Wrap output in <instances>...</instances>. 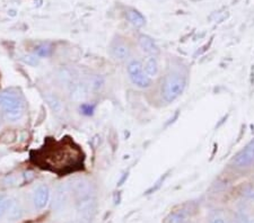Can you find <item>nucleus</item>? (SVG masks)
Returning a JSON list of instances; mask_svg holds the SVG:
<instances>
[{"instance_id":"f257e3e1","label":"nucleus","mask_w":254,"mask_h":223,"mask_svg":"<svg viewBox=\"0 0 254 223\" xmlns=\"http://www.w3.org/2000/svg\"><path fill=\"white\" fill-rule=\"evenodd\" d=\"M32 160L40 168L64 175L76 172L81 167L84 155L78 145L70 139L51 140L34 152Z\"/></svg>"},{"instance_id":"f03ea898","label":"nucleus","mask_w":254,"mask_h":223,"mask_svg":"<svg viewBox=\"0 0 254 223\" xmlns=\"http://www.w3.org/2000/svg\"><path fill=\"white\" fill-rule=\"evenodd\" d=\"M26 105L23 97L14 91L0 92V112L7 121H19L25 115Z\"/></svg>"},{"instance_id":"7ed1b4c3","label":"nucleus","mask_w":254,"mask_h":223,"mask_svg":"<svg viewBox=\"0 0 254 223\" xmlns=\"http://www.w3.org/2000/svg\"><path fill=\"white\" fill-rule=\"evenodd\" d=\"M187 77L181 72L171 71L165 76L162 85V98L167 104H171L181 96L187 88Z\"/></svg>"},{"instance_id":"20e7f679","label":"nucleus","mask_w":254,"mask_h":223,"mask_svg":"<svg viewBox=\"0 0 254 223\" xmlns=\"http://www.w3.org/2000/svg\"><path fill=\"white\" fill-rule=\"evenodd\" d=\"M127 72H128V77L131 83L138 88L147 89L153 85V80H151L150 77L146 75L145 70H143L142 61L137 58H131L128 60Z\"/></svg>"},{"instance_id":"39448f33","label":"nucleus","mask_w":254,"mask_h":223,"mask_svg":"<svg viewBox=\"0 0 254 223\" xmlns=\"http://www.w3.org/2000/svg\"><path fill=\"white\" fill-rule=\"evenodd\" d=\"M70 190L73 201L81 200V198L95 196L96 188L91 179L86 177H75L70 181Z\"/></svg>"},{"instance_id":"423d86ee","label":"nucleus","mask_w":254,"mask_h":223,"mask_svg":"<svg viewBox=\"0 0 254 223\" xmlns=\"http://www.w3.org/2000/svg\"><path fill=\"white\" fill-rule=\"evenodd\" d=\"M71 190L68 182H61L57 186L52 197V210L53 212L60 213L68 208L71 200Z\"/></svg>"},{"instance_id":"0eeeda50","label":"nucleus","mask_w":254,"mask_h":223,"mask_svg":"<svg viewBox=\"0 0 254 223\" xmlns=\"http://www.w3.org/2000/svg\"><path fill=\"white\" fill-rule=\"evenodd\" d=\"M109 50L112 59L118 61V62L128 61L131 59V53H132V48H131L129 41L125 38H121V36H118L112 41Z\"/></svg>"},{"instance_id":"6e6552de","label":"nucleus","mask_w":254,"mask_h":223,"mask_svg":"<svg viewBox=\"0 0 254 223\" xmlns=\"http://www.w3.org/2000/svg\"><path fill=\"white\" fill-rule=\"evenodd\" d=\"M232 165L235 168L245 169L254 165V140L247 144V147L242 149L237 155L233 158Z\"/></svg>"},{"instance_id":"1a4fd4ad","label":"nucleus","mask_w":254,"mask_h":223,"mask_svg":"<svg viewBox=\"0 0 254 223\" xmlns=\"http://www.w3.org/2000/svg\"><path fill=\"white\" fill-rule=\"evenodd\" d=\"M51 200V190L47 184H40L33 189L32 203L36 211H42Z\"/></svg>"},{"instance_id":"9d476101","label":"nucleus","mask_w":254,"mask_h":223,"mask_svg":"<svg viewBox=\"0 0 254 223\" xmlns=\"http://www.w3.org/2000/svg\"><path fill=\"white\" fill-rule=\"evenodd\" d=\"M75 208L80 218H83L84 220H89L94 216L97 208L96 195L75 201Z\"/></svg>"},{"instance_id":"9b49d317","label":"nucleus","mask_w":254,"mask_h":223,"mask_svg":"<svg viewBox=\"0 0 254 223\" xmlns=\"http://www.w3.org/2000/svg\"><path fill=\"white\" fill-rule=\"evenodd\" d=\"M89 92H91V87L86 81L77 80L68 88L69 98L72 101H76V103H81V101L87 99Z\"/></svg>"},{"instance_id":"f8f14e48","label":"nucleus","mask_w":254,"mask_h":223,"mask_svg":"<svg viewBox=\"0 0 254 223\" xmlns=\"http://www.w3.org/2000/svg\"><path fill=\"white\" fill-rule=\"evenodd\" d=\"M138 43H139V46H140L141 50L145 52L147 55L157 56L159 53H161V50H159V47L156 44V42H155V41L148 35H146V34L139 35Z\"/></svg>"},{"instance_id":"ddd939ff","label":"nucleus","mask_w":254,"mask_h":223,"mask_svg":"<svg viewBox=\"0 0 254 223\" xmlns=\"http://www.w3.org/2000/svg\"><path fill=\"white\" fill-rule=\"evenodd\" d=\"M57 79H58V83L63 85L64 88H69L73 83H76L78 78H77V74L75 70H72L70 68H63L60 69L57 74Z\"/></svg>"},{"instance_id":"4468645a","label":"nucleus","mask_w":254,"mask_h":223,"mask_svg":"<svg viewBox=\"0 0 254 223\" xmlns=\"http://www.w3.org/2000/svg\"><path fill=\"white\" fill-rule=\"evenodd\" d=\"M143 70H145L146 75L150 77V78H155L159 72V64L156 59V56H147L145 60L142 61Z\"/></svg>"},{"instance_id":"2eb2a0df","label":"nucleus","mask_w":254,"mask_h":223,"mask_svg":"<svg viewBox=\"0 0 254 223\" xmlns=\"http://www.w3.org/2000/svg\"><path fill=\"white\" fill-rule=\"evenodd\" d=\"M126 18L128 19V22L131 24V25L140 28L142 26H145L146 24V19L143 16L139 13L136 9H129L126 11Z\"/></svg>"},{"instance_id":"dca6fc26","label":"nucleus","mask_w":254,"mask_h":223,"mask_svg":"<svg viewBox=\"0 0 254 223\" xmlns=\"http://www.w3.org/2000/svg\"><path fill=\"white\" fill-rule=\"evenodd\" d=\"M46 99L48 101L49 106L52 108L53 112L61 113L64 111V103L58 95L53 94V92H48V94L46 95Z\"/></svg>"},{"instance_id":"f3484780","label":"nucleus","mask_w":254,"mask_h":223,"mask_svg":"<svg viewBox=\"0 0 254 223\" xmlns=\"http://www.w3.org/2000/svg\"><path fill=\"white\" fill-rule=\"evenodd\" d=\"M188 219V212L186 210H176L171 212L166 217L164 223H184Z\"/></svg>"},{"instance_id":"a211bd4d","label":"nucleus","mask_w":254,"mask_h":223,"mask_svg":"<svg viewBox=\"0 0 254 223\" xmlns=\"http://www.w3.org/2000/svg\"><path fill=\"white\" fill-rule=\"evenodd\" d=\"M7 213H8V218H10L11 220H18V219L23 217L24 209L18 201H11Z\"/></svg>"},{"instance_id":"6ab92c4d","label":"nucleus","mask_w":254,"mask_h":223,"mask_svg":"<svg viewBox=\"0 0 254 223\" xmlns=\"http://www.w3.org/2000/svg\"><path fill=\"white\" fill-rule=\"evenodd\" d=\"M35 55L40 58H48L52 54V46L49 43H42L35 47Z\"/></svg>"},{"instance_id":"aec40b11","label":"nucleus","mask_w":254,"mask_h":223,"mask_svg":"<svg viewBox=\"0 0 254 223\" xmlns=\"http://www.w3.org/2000/svg\"><path fill=\"white\" fill-rule=\"evenodd\" d=\"M10 203H11V200L9 197L0 194V218H1L2 216H5V214L7 213V211L10 206Z\"/></svg>"},{"instance_id":"412c9836","label":"nucleus","mask_w":254,"mask_h":223,"mask_svg":"<svg viewBox=\"0 0 254 223\" xmlns=\"http://www.w3.org/2000/svg\"><path fill=\"white\" fill-rule=\"evenodd\" d=\"M24 62L30 64V66H36V64L39 63V60H38V56L36 55H25L23 58Z\"/></svg>"},{"instance_id":"4be33fe9","label":"nucleus","mask_w":254,"mask_h":223,"mask_svg":"<svg viewBox=\"0 0 254 223\" xmlns=\"http://www.w3.org/2000/svg\"><path fill=\"white\" fill-rule=\"evenodd\" d=\"M210 223H226V220L223 217H215L211 219Z\"/></svg>"},{"instance_id":"5701e85b","label":"nucleus","mask_w":254,"mask_h":223,"mask_svg":"<svg viewBox=\"0 0 254 223\" xmlns=\"http://www.w3.org/2000/svg\"><path fill=\"white\" fill-rule=\"evenodd\" d=\"M241 223H254V218H249L245 216L241 219Z\"/></svg>"},{"instance_id":"b1692460","label":"nucleus","mask_w":254,"mask_h":223,"mask_svg":"<svg viewBox=\"0 0 254 223\" xmlns=\"http://www.w3.org/2000/svg\"><path fill=\"white\" fill-rule=\"evenodd\" d=\"M249 198H250V201H252V202L254 203V192H251V193H250Z\"/></svg>"},{"instance_id":"393cba45","label":"nucleus","mask_w":254,"mask_h":223,"mask_svg":"<svg viewBox=\"0 0 254 223\" xmlns=\"http://www.w3.org/2000/svg\"><path fill=\"white\" fill-rule=\"evenodd\" d=\"M1 121H2V115H1V112H0V125H1Z\"/></svg>"},{"instance_id":"a878e982","label":"nucleus","mask_w":254,"mask_h":223,"mask_svg":"<svg viewBox=\"0 0 254 223\" xmlns=\"http://www.w3.org/2000/svg\"><path fill=\"white\" fill-rule=\"evenodd\" d=\"M67 223H78V222H76V221H70V222H67Z\"/></svg>"},{"instance_id":"bb28decb","label":"nucleus","mask_w":254,"mask_h":223,"mask_svg":"<svg viewBox=\"0 0 254 223\" xmlns=\"http://www.w3.org/2000/svg\"><path fill=\"white\" fill-rule=\"evenodd\" d=\"M226 223H234V222H232V221H228V222H227V221H226Z\"/></svg>"}]
</instances>
